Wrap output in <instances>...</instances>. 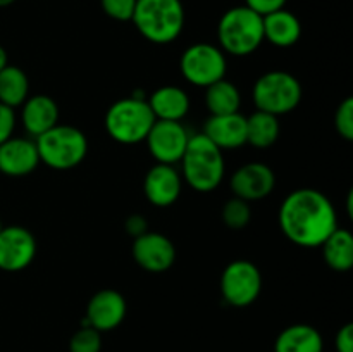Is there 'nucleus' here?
<instances>
[{"label":"nucleus","instance_id":"a211bd4d","mask_svg":"<svg viewBox=\"0 0 353 352\" xmlns=\"http://www.w3.org/2000/svg\"><path fill=\"white\" fill-rule=\"evenodd\" d=\"M21 119L23 126L31 137H40L45 131L59 124V106L52 97L45 93H37L24 100Z\"/></svg>","mask_w":353,"mask_h":352},{"label":"nucleus","instance_id":"bb28decb","mask_svg":"<svg viewBox=\"0 0 353 352\" xmlns=\"http://www.w3.org/2000/svg\"><path fill=\"white\" fill-rule=\"evenodd\" d=\"M102 333L92 326H81L69 340V352H100Z\"/></svg>","mask_w":353,"mask_h":352},{"label":"nucleus","instance_id":"2eb2a0df","mask_svg":"<svg viewBox=\"0 0 353 352\" xmlns=\"http://www.w3.org/2000/svg\"><path fill=\"white\" fill-rule=\"evenodd\" d=\"M183 182L178 169L171 164H155L143 179V192L155 207H171L181 195Z\"/></svg>","mask_w":353,"mask_h":352},{"label":"nucleus","instance_id":"f257e3e1","mask_svg":"<svg viewBox=\"0 0 353 352\" xmlns=\"http://www.w3.org/2000/svg\"><path fill=\"white\" fill-rule=\"evenodd\" d=\"M279 228L299 247H321L338 228L333 202L316 188H299L286 195L279 207Z\"/></svg>","mask_w":353,"mask_h":352},{"label":"nucleus","instance_id":"39448f33","mask_svg":"<svg viewBox=\"0 0 353 352\" xmlns=\"http://www.w3.org/2000/svg\"><path fill=\"white\" fill-rule=\"evenodd\" d=\"M41 164L55 171H69L85 161L88 154V138L79 128L71 124H55L34 138Z\"/></svg>","mask_w":353,"mask_h":352},{"label":"nucleus","instance_id":"a878e982","mask_svg":"<svg viewBox=\"0 0 353 352\" xmlns=\"http://www.w3.org/2000/svg\"><path fill=\"white\" fill-rule=\"evenodd\" d=\"M223 216L224 224L231 230H241V228L247 226L252 219V209L250 204L247 200H241L238 197H233V199L228 200L223 206Z\"/></svg>","mask_w":353,"mask_h":352},{"label":"nucleus","instance_id":"7c9ffc66","mask_svg":"<svg viewBox=\"0 0 353 352\" xmlns=\"http://www.w3.org/2000/svg\"><path fill=\"white\" fill-rule=\"evenodd\" d=\"M288 0H245V6L257 12L259 16H268V14L276 12L279 9H285Z\"/></svg>","mask_w":353,"mask_h":352},{"label":"nucleus","instance_id":"aec40b11","mask_svg":"<svg viewBox=\"0 0 353 352\" xmlns=\"http://www.w3.org/2000/svg\"><path fill=\"white\" fill-rule=\"evenodd\" d=\"M147 102L155 119L162 121H181L190 110L188 93L174 85H165L154 90Z\"/></svg>","mask_w":353,"mask_h":352},{"label":"nucleus","instance_id":"9d476101","mask_svg":"<svg viewBox=\"0 0 353 352\" xmlns=\"http://www.w3.org/2000/svg\"><path fill=\"white\" fill-rule=\"evenodd\" d=\"M190 135L181 121H162L155 119L154 126L148 131L147 147L152 157L159 164H171L181 161L185 148L188 145Z\"/></svg>","mask_w":353,"mask_h":352},{"label":"nucleus","instance_id":"7ed1b4c3","mask_svg":"<svg viewBox=\"0 0 353 352\" xmlns=\"http://www.w3.org/2000/svg\"><path fill=\"white\" fill-rule=\"evenodd\" d=\"M179 162L183 178L195 192H214L223 183L226 173L223 150L203 133L190 135L188 145Z\"/></svg>","mask_w":353,"mask_h":352},{"label":"nucleus","instance_id":"ddd939ff","mask_svg":"<svg viewBox=\"0 0 353 352\" xmlns=\"http://www.w3.org/2000/svg\"><path fill=\"white\" fill-rule=\"evenodd\" d=\"M126 311L128 306L123 293L112 289L99 290L86 304L83 326H92L100 333L116 330L126 317Z\"/></svg>","mask_w":353,"mask_h":352},{"label":"nucleus","instance_id":"9b49d317","mask_svg":"<svg viewBox=\"0 0 353 352\" xmlns=\"http://www.w3.org/2000/svg\"><path fill=\"white\" fill-rule=\"evenodd\" d=\"M37 238L23 226H3L0 230V269L17 273L26 269L37 257Z\"/></svg>","mask_w":353,"mask_h":352},{"label":"nucleus","instance_id":"20e7f679","mask_svg":"<svg viewBox=\"0 0 353 352\" xmlns=\"http://www.w3.org/2000/svg\"><path fill=\"white\" fill-rule=\"evenodd\" d=\"M219 48L224 54L245 57L257 52L264 41L262 16L248 9L247 6L231 7L221 16L217 24Z\"/></svg>","mask_w":353,"mask_h":352},{"label":"nucleus","instance_id":"473e14b6","mask_svg":"<svg viewBox=\"0 0 353 352\" xmlns=\"http://www.w3.org/2000/svg\"><path fill=\"white\" fill-rule=\"evenodd\" d=\"M126 231L131 235V237H140L143 235L145 231H148V224L147 221L143 219V216L140 214H131L130 217L126 219Z\"/></svg>","mask_w":353,"mask_h":352},{"label":"nucleus","instance_id":"f704fd0d","mask_svg":"<svg viewBox=\"0 0 353 352\" xmlns=\"http://www.w3.org/2000/svg\"><path fill=\"white\" fill-rule=\"evenodd\" d=\"M14 2H16V0H0V7H9L12 6Z\"/></svg>","mask_w":353,"mask_h":352},{"label":"nucleus","instance_id":"6e6552de","mask_svg":"<svg viewBox=\"0 0 353 352\" xmlns=\"http://www.w3.org/2000/svg\"><path fill=\"white\" fill-rule=\"evenodd\" d=\"M179 69L186 81L207 88L212 83L226 78V54L212 43H193L181 54Z\"/></svg>","mask_w":353,"mask_h":352},{"label":"nucleus","instance_id":"f3484780","mask_svg":"<svg viewBox=\"0 0 353 352\" xmlns=\"http://www.w3.org/2000/svg\"><path fill=\"white\" fill-rule=\"evenodd\" d=\"M202 133L221 150L240 148L247 144V117L240 113L209 116Z\"/></svg>","mask_w":353,"mask_h":352},{"label":"nucleus","instance_id":"2f4dec72","mask_svg":"<svg viewBox=\"0 0 353 352\" xmlns=\"http://www.w3.org/2000/svg\"><path fill=\"white\" fill-rule=\"evenodd\" d=\"M334 349L336 352H353V324L347 323L338 330L334 337Z\"/></svg>","mask_w":353,"mask_h":352},{"label":"nucleus","instance_id":"4468645a","mask_svg":"<svg viewBox=\"0 0 353 352\" xmlns=\"http://www.w3.org/2000/svg\"><path fill=\"white\" fill-rule=\"evenodd\" d=\"M231 190L241 200H262L276 186L274 171L264 162H247L231 175Z\"/></svg>","mask_w":353,"mask_h":352},{"label":"nucleus","instance_id":"72a5a7b5","mask_svg":"<svg viewBox=\"0 0 353 352\" xmlns=\"http://www.w3.org/2000/svg\"><path fill=\"white\" fill-rule=\"evenodd\" d=\"M7 64H9V55H7L6 48H3L2 45H0V71H2V69L6 68Z\"/></svg>","mask_w":353,"mask_h":352},{"label":"nucleus","instance_id":"f8f14e48","mask_svg":"<svg viewBox=\"0 0 353 352\" xmlns=\"http://www.w3.org/2000/svg\"><path fill=\"white\" fill-rule=\"evenodd\" d=\"M131 254L134 262L148 273L168 271L176 261L174 244L157 231H145L134 238Z\"/></svg>","mask_w":353,"mask_h":352},{"label":"nucleus","instance_id":"6ab92c4d","mask_svg":"<svg viewBox=\"0 0 353 352\" xmlns=\"http://www.w3.org/2000/svg\"><path fill=\"white\" fill-rule=\"evenodd\" d=\"M262 24H264V40L274 47H293L302 37V23L295 14L286 9H279L264 16Z\"/></svg>","mask_w":353,"mask_h":352},{"label":"nucleus","instance_id":"423d86ee","mask_svg":"<svg viewBox=\"0 0 353 352\" xmlns=\"http://www.w3.org/2000/svg\"><path fill=\"white\" fill-rule=\"evenodd\" d=\"M155 116L143 97L131 95L114 102L107 109L103 124L114 141L123 145H134L145 141L148 131L154 126Z\"/></svg>","mask_w":353,"mask_h":352},{"label":"nucleus","instance_id":"412c9836","mask_svg":"<svg viewBox=\"0 0 353 352\" xmlns=\"http://www.w3.org/2000/svg\"><path fill=\"white\" fill-rule=\"evenodd\" d=\"M323 335L312 324L296 323L285 328L274 342V352H323Z\"/></svg>","mask_w":353,"mask_h":352},{"label":"nucleus","instance_id":"dca6fc26","mask_svg":"<svg viewBox=\"0 0 353 352\" xmlns=\"http://www.w3.org/2000/svg\"><path fill=\"white\" fill-rule=\"evenodd\" d=\"M40 164L37 145L28 138L10 137L0 144V173L10 178H21L34 171Z\"/></svg>","mask_w":353,"mask_h":352},{"label":"nucleus","instance_id":"c756f323","mask_svg":"<svg viewBox=\"0 0 353 352\" xmlns=\"http://www.w3.org/2000/svg\"><path fill=\"white\" fill-rule=\"evenodd\" d=\"M16 128V114L14 109L0 104V144L9 140Z\"/></svg>","mask_w":353,"mask_h":352},{"label":"nucleus","instance_id":"5701e85b","mask_svg":"<svg viewBox=\"0 0 353 352\" xmlns=\"http://www.w3.org/2000/svg\"><path fill=\"white\" fill-rule=\"evenodd\" d=\"M205 106L210 116L240 113L241 93L234 83L223 78L205 88Z\"/></svg>","mask_w":353,"mask_h":352},{"label":"nucleus","instance_id":"1a4fd4ad","mask_svg":"<svg viewBox=\"0 0 353 352\" xmlns=\"http://www.w3.org/2000/svg\"><path fill=\"white\" fill-rule=\"evenodd\" d=\"M262 292V275L257 264L248 259H236L221 275L223 299L233 307L252 306Z\"/></svg>","mask_w":353,"mask_h":352},{"label":"nucleus","instance_id":"f03ea898","mask_svg":"<svg viewBox=\"0 0 353 352\" xmlns=\"http://www.w3.org/2000/svg\"><path fill=\"white\" fill-rule=\"evenodd\" d=\"M131 21L147 41L168 45L185 30V6L181 0H137Z\"/></svg>","mask_w":353,"mask_h":352},{"label":"nucleus","instance_id":"4be33fe9","mask_svg":"<svg viewBox=\"0 0 353 352\" xmlns=\"http://www.w3.org/2000/svg\"><path fill=\"white\" fill-rule=\"evenodd\" d=\"M324 262L333 271H350L353 266V237L347 228H336L321 245Z\"/></svg>","mask_w":353,"mask_h":352},{"label":"nucleus","instance_id":"393cba45","mask_svg":"<svg viewBox=\"0 0 353 352\" xmlns=\"http://www.w3.org/2000/svg\"><path fill=\"white\" fill-rule=\"evenodd\" d=\"M279 119L274 114L255 110L247 117V144L255 148H269L279 138Z\"/></svg>","mask_w":353,"mask_h":352},{"label":"nucleus","instance_id":"c9c22d12","mask_svg":"<svg viewBox=\"0 0 353 352\" xmlns=\"http://www.w3.org/2000/svg\"><path fill=\"white\" fill-rule=\"evenodd\" d=\"M2 228H3V224H2V221H0V230H2Z\"/></svg>","mask_w":353,"mask_h":352},{"label":"nucleus","instance_id":"b1692460","mask_svg":"<svg viewBox=\"0 0 353 352\" xmlns=\"http://www.w3.org/2000/svg\"><path fill=\"white\" fill-rule=\"evenodd\" d=\"M30 97V81L26 72L17 66L7 64L0 71V104L16 109Z\"/></svg>","mask_w":353,"mask_h":352},{"label":"nucleus","instance_id":"c85d7f7f","mask_svg":"<svg viewBox=\"0 0 353 352\" xmlns=\"http://www.w3.org/2000/svg\"><path fill=\"white\" fill-rule=\"evenodd\" d=\"M100 7L110 19L126 23L133 17L137 0H100Z\"/></svg>","mask_w":353,"mask_h":352},{"label":"nucleus","instance_id":"0eeeda50","mask_svg":"<svg viewBox=\"0 0 353 352\" xmlns=\"http://www.w3.org/2000/svg\"><path fill=\"white\" fill-rule=\"evenodd\" d=\"M302 85L299 78L286 71H269L255 81L252 90L257 110L281 116L295 110L302 102Z\"/></svg>","mask_w":353,"mask_h":352},{"label":"nucleus","instance_id":"cd10ccee","mask_svg":"<svg viewBox=\"0 0 353 352\" xmlns=\"http://www.w3.org/2000/svg\"><path fill=\"white\" fill-rule=\"evenodd\" d=\"M334 128L336 133L345 140H353V99L347 97L343 102L338 106L336 113H334Z\"/></svg>","mask_w":353,"mask_h":352}]
</instances>
